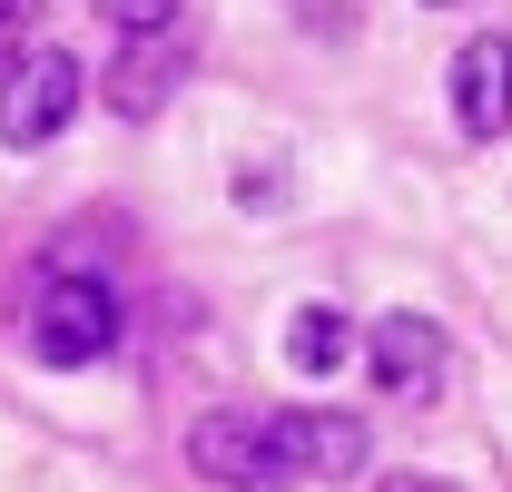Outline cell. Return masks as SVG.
<instances>
[{
  "label": "cell",
  "instance_id": "obj_1",
  "mask_svg": "<svg viewBox=\"0 0 512 492\" xmlns=\"http://www.w3.org/2000/svg\"><path fill=\"white\" fill-rule=\"evenodd\" d=\"M188 463L227 492H286L316 473V414H207L188 424Z\"/></svg>",
  "mask_w": 512,
  "mask_h": 492
},
{
  "label": "cell",
  "instance_id": "obj_2",
  "mask_svg": "<svg viewBox=\"0 0 512 492\" xmlns=\"http://www.w3.org/2000/svg\"><path fill=\"white\" fill-rule=\"evenodd\" d=\"M109 345H119V296H109L99 276L50 266V276L30 286V355L50 374H79V365H99Z\"/></svg>",
  "mask_w": 512,
  "mask_h": 492
},
{
  "label": "cell",
  "instance_id": "obj_3",
  "mask_svg": "<svg viewBox=\"0 0 512 492\" xmlns=\"http://www.w3.org/2000/svg\"><path fill=\"white\" fill-rule=\"evenodd\" d=\"M79 119V60L69 50H20L0 69V148H50Z\"/></svg>",
  "mask_w": 512,
  "mask_h": 492
},
{
  "label": "cell",
  "instance_id": "obj_4",
  "mask_svg": "<svg viewBox=\"0 0 512 492\" xmlns=\"http://www.w3.org/2000/svg\"><path fill=\"white\" fill-rule=\"evenodd\" d=\"M188 60H197L188 30H138V40H119V60L99 69V99H109L119 119H158V109L178 99Z\"/></svg>",
  "mask_w": 512,
  "mask_h": 492
},
{
  "label": "cell",
  "instance_id": "obj_5",
  "mask_svg": "<svg viewBox=\"0 0 512 492\" xmlns=\"http://www.w3.org/2000/svg\"><path fill=\"white\" fill-rule=\"evenodd\" d=\"M365 365L394 404H424L434 384H444V325L434 315H384L375 335H365Z\"/></svg>",
  "mask_w": 512,
  "mask_h": 492
},
{
  "label": "cell",
  "instance_id": "obj_6",
  "mask_svg": "<svg viewBox=\"0 0 512 492\" xmlns=\"http://www.w3.org/2000/svg\"><path fill=\"white\" fill-rule=\"evenodd\" d=\"M453 119H463V138H503L512 128V40L503 30L453 50Z\"/></svg>",
  "mask_w": 512,
  "mask_h": 492
},
{
  "label": "cell",
  "instance_id": "obj_7",
  "mask_svg": "<svg viewBox=\"0 0 512 492\" xmlns=\"http://www.w3.org/2000/svg\"><path fill=\"white\" fill-rule=\"evenodd\" d=\"M345 355H355V325H345L335 306H296L286 315V365L296 374H335Z\"/></svg>",
  "mask_w": 512,
  "mask_h": 492
},
{
  "label": "cell",
  "instance_id": "obj_8",
  "mask_svg": "<svg viewBox=\"0 0 512 492\" xmlns=\"http://www.w3.org/2000/svg\"><path fill=\"white\" fill-rule=\"evenodd\" d=\"M316 473H365V424L316 414Z\"/></svg>",
  "mask_w": 512,
  "mask_h": 492
},
{
  "label": "cell",
  "instance_id": "obj_9",
  "mask_svg": "<svg viewBox=\"0 0 512 492\" xmlns=\"http://www.w3.org/2000/svg\"><path fill=\"white\" fill-rule=\"evenodd\" d=\"M178 10H188V0H99V20H109L119 40H138V30H178Z\"/></svg>",
  "mask_w": 512,
  "mask_h": 492
},
{
  "label": "cell",
  "instance_id": "obj_10",
  "mask_svg": "<svg viewBox=\"0 0 512 492\" xmlns=\"http://www.w3.org/2000/svg\"><path fill=\"white\" fill-rule=\"evenodd\" d=\"M30 10H40V0H0V69L20 60V30H30Z\"/></svg>",
  "mask_w": 512,
  "mask_h": 492
},
{
  "label": "cell",
  "instance_id": "obj_11",
  "mask_svg": "<svg viewBox=\"0 0 512 492\" xmlns=\"http://www.w3.org/2000/svg\"><path fill=\"white\" fill-rule=\"evenodd\" d=\"M384 492H463V483H444V473H394Z\"/></svg>",
  "mask_w": 512,
  "mask_h": 492
},
{
  "label": "cell",
  "instance_id": "obj_12",
  "mask_svg": "<svg viewBox=\"0 0 512 492\" xmlns=\"http://www.w3.org/2000/svg\"><path fill=\"white\" fill-rule=\"evenodd\" d=\"M424 10H444V0H424Z\"/></svg>",
  "mask_w": 512,
  "mask_h": 492
}]
</instances>
